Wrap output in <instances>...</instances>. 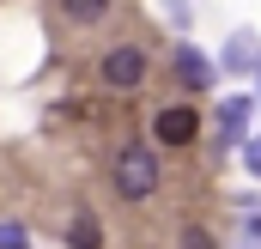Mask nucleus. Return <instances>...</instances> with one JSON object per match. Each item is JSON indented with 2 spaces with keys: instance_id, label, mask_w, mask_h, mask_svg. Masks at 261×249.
<instances>
[{
  "instance_id": "nucleus-8",
  "label": "nucleus",
  "mask_w": 261,
  "mask_h": 249,
  "mask_svg": "<svg viewBox=\"0 0 261 249\" xmlns=\"http://www.w3.org/2000/svg\"><path fill=\"white\" fill-rule=\"evenodd\" d=\"M61 12L73 24H97V18H110V0H61Z\"/></svg>"
},
{
  "instance_id": "nucleus-12",
  "label": "nucleus",
  "mask_w": 261,
  "mask_h": 249,
  "mask_svg": "<svg viewBox=\"0 0 261 249\" xmlns=\"http://www.w3.org/2000/svg\"><path fill=\"white\" fill-rule=\"evenodd\" d=\"M243 164H249V170L261 177V140H249V146H243Z\"/></svg>"
},
{
  "instance_id": "nucleus-5",
  "label": "nucleus",
  "mask_w": 261,
  "mask_h": 249,
  "mask_svg": "<svg viewBox=\"0 0 261 249\" xmlns=\"http://www.w3.org/2000/svg\"><path fill=\"white\" fill-rule=\"evenodd\" d=\"M225 73H255L261 67V37L255 31H237V37H231V43H225Z\"/></svg>"
},
{
  "instance_id": "nucleus-10",
  "label": "nucleus",
  "mask_w": 261,
  "mask_h": 249,
  "mask_svg": "<svg viewBox=\"0 0 261 249\" xmlns=\"http://www.w3.org/2000/svg\"><path fill=\"white\" fill-rule=\"evenodd\" d=\"M182 249H213V231H200V225H195V231H182Z\"/></svg>"
},
{
  "instance_id": "nucleus-9",
  "label": "nucleus",
  "mask_w": 261,
  "mask_h": 249,
  "mask_svg": "<svg viewBox=\"0 0 261 249\" xmlns=\"http://www.w3.org/2000/svg\"><path fill=\"white\" fill-rule=\"evenodd\" d=\"M249 213H243V249H261V213H255V201H243Z\"/></svg>"
},
{
  "instance_id": "nucleus-1",
  "label": "nucleus",
  "mask_w": 261,
  "mask_h": 249,
  "mask_svg": "<svg viewBox=\"0 0 261 249\" xmlns=\"http://www.w3.org/2000/svg\"><path fill=\"white\" fill-rule=\"evenodd\" d=\"M116 188H122V201H146L152 188H158V152L152 146H122V158H116Z\"/></svg>"
},
{
  "instance_id": "nucleus-2",
  "label": "nucleus",
  "mask_w": 261,
  "mask_h": 249,
  "mask_svg": "<svg viewBox=\"0 0 261 249\" xmlns=\"http://www.w3.org/2000/svg\"><path fill=\"white\" fill-rule=\"evenodd\" d=\"M195 134H200V110L195 104H164L152 116V140L158 146H195Z\"/></svg>"
},
{
  "instance_id": "nucleus-11",
  "label": "nucleus",
  "mask_w": 261,
  "mask_h": 249,
  "mask_svg": "<svg viewBox=\"0 0 261 249\" xmlns=\"http://www.w3.org/2000/svg\"><path fill=\"white\" fill-rule=\"evenodd\" d=\"M0 249H24V231L18 225H0Z\"/></svg>"
},
{
  "instance_id": "nucleus-3",
  "label": "nucleus",
  "mask_w": 261,
  "mask_h": 249,
  "mask_svg": "<svg viewBox=\"0 0 261 249\" xmlns=\"http://www.w3.org/2000/svg\"><path fill=\"white\" fill-rule=\"evenodd\" d=\"M103 85L110 91H134V85H146V49H134V43H116L110 55H103Z\"/></svg>"
},
{
  "instance_id": "nucleus-13",
  "label": "nucleus",
  "mask_w": 261,
  "mask_h": 249,
  "mask_svg": "<svg viewBox=\"0 0 261 249\" xmlns=\"http://www.w3.org/2000/svg\"><path fill=\"white\" fill-rule=\"evenodd\" d=\"M255 79H261V67H255Z\"/></svg>"
},
{
  "instance_id": "nucleus-6",
  "label": "nucleus",
  "mask_w": 261,
  "mask_h": 249,
  "mask_svg": "<svg viewBox=\"0 0 261 249\" xmlns=\"http://www.w3.org/2000/svg\"><path fill=\"white\" fill-rule=\"evenodd\" d=\"M176 79H182V85L200 97V91L213 85V61H206L200 49H189V43H182V49H176Z\"/></svg>"
},
{
  "instance_id": "nucleus-4",
  "label": "nucleus",
  "mask_w": 261,
  "mask_h": 249,
  "mask_svg": "<svg viewBox=\"0 0 261 249\" xmlns=\"http://www.w3.org/2000/svg\"><path fill=\"white\" fill-rule=\"evenodd\" d=\"M249 116H255V97H225L219 104V146H237L249 134Z\"/></svg>"
},
{
  "instance_id": "nucleus-7",
  "label": "nucleus",
  "mask_w": 261,
  "mask_h": 249,
  "mask_svg": "<svg viewBox=\"0 0 261 249\" xmlns=\"http://www.w3.org/2000/svg\"><path fill=\"white\" fill-rule=\"evenodd\" d=\"M67 243L73 249H103V225H97L91 213H79V219L67 225Z\"/></svg>"
}]
</instances>
